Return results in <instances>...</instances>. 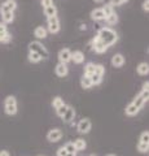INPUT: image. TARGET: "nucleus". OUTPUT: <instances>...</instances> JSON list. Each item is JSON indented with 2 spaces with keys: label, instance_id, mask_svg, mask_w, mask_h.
Wrapping results in <instances>:
<instances>
[{
  "label": "nucleus",
  "instance_id": "1",
  "mask_svg": "<svg viewBox=\"0 0 149 156\" xmlns=\"http://www.w3.org/2000/svg\"><path fill=\"white\" fill-rule=\"evenodd\" d=\"M97 37L108 47H112L113 44H115L118 42V34L110 27H101L97 33Z\"/></svg>",
  "mask_w": 149,
  "mask_h": 156
},
{
  "label": "nucleus",
  "instance_id": "2",
  "mask_svg": "<svg viewBox=\"0 0 149 156\" xmlns=\"http://www.w3.org/2000/svg\"><path fill=\"white\" fill-rule=\"evenodd\" d=\"M4 111L8 116H14L18 111V107H17V99L14 98L13 95H9L5 98L4 100Z\"/></svg>",
  "mask_w": 149,
  "mask_h": 156
},
{
  "label": "nucleus",
  "instance_id": "3",
  "mask_svg": "<svg viewBox=\"0 0 149 156\" xmlns=\"http://www.w3.org/2000/svg\"><path fill=\"white\" fill-rule=\"evenodd\" d=\"M29 51H32V52H36L44 58L49 57V51L47 50L46 46H43V43H40L39 41H34V42H30L29 43Z\"/></svg>",
  "mask_w": 149,
  "mask_h": 156
},
{
  "label": "nucleus",
  "instance_id": "4",
  "mask_svg": "<svg viewBox=\"0 0 149 156\" xmlns=\"http://www.w3.org/2000/svg\"><path fill=\"white\" fill-rule=\"evenodd\" d=\"M47 23H48V31L51 34H57L61 30V25H60V20L57 16L53 17H48L47 18Z\"/></svg>",
  "mask_w": 149,
  "mask_h": 156
},
{
  "label": "nucleus",
  "instance_id": "5",
  "mask_svg": "<svg viewBox=\"0 0 149 156\" xmlns=\"http://www.w3.org/2000/svg\"><path fill=\"white\" fill-rule=\"evenodd\" d=\"M90 44H91L92 50H93L96 53H104V52H107V51H108V48H109L108 46H105L104 43L100 41L97 35H96V37L92 39V41H91Z\"/></svg>",
  "mask_w": 149,
  "mask_h": 156
},
{
  "label": "nucleus",
  "instance_id": "6",
  "mask_svg": "<svg viewBox=\"0 0 149 156\" xmlns=\"http://www.w3.org/2000/svg\"><path fill=\"white\" fill-rule=\"evenodd\" d=\"M91 128H92V122L90 119H82L76 125V130L79 134H88L91 131Z\"/></svg>",
  "mask_w": 149,
  "mask_h": 156
},
{
  "label": "nucleus",
  "instance_id": "7",
  "mask_svg": "<svg viewBox=\"0 0 149 156\" xmlns=\"http://www.w3.org/2000/svg\"><path fill=\"white\" fill-rule=\"evenodd\" d=\"M62 138V131L59 128H55V129H51L47 133V140H49L51 143H56Z\"/></svg>",
  "mask_w": 149,
  "mask_h": 156
},
{
  "label": "nucleus",
  "instance_id": "8",
  "mask_svg": "<svg viewBox=\"0 0 149 156\" xmlns=\"http://www.w3.org/2000/svg\"><path fill=\"white\" fill-rule=\"evenodd\" d=\"M17 2L16 0H5L2 5H0V13L5 12H14L17 9Z\"/></svg>",
  "mask_w": 149,
  "mask_h": 156
},
{
  "label": "nucleus",
  "instance_id": "9",
  "mask_svg": "<svg viewBox=\"0 0 149 156\" xmlns=\"http://www.w3.org/2000/svg\"><path fill=\"white\" fill-rule=\"evenodd\" d=\"M59 61L62 64H68L69 61H71V51L69 48H62L59 52Z\"/></svg>",
  "mask_w": 149,
  "mask_h": 156
},
{
  "label": "nucleus",
  "instance_id": "10",
  "mask_svg": "<svg viewBox=\"0 0 149 156\" xmlns=\"http://www.w3.org/2000/svg\"><path fill=\"white\" fill-rule=\"evenodd\" d=\"M55 73L57 77L60 78H64L69 74V68H68V64H62V62H59L55 68Z\"/></svg>",
  "mask_w": 149,
  "mask_h": 156
},
{
  "label": "nucleus",
  "instance_id": "11",
  "mask_svg": "<svg viewBox=\"0 0 149 156\" xmlns=\"http://www.w3.org/2000/svg\"><path fill=\"white\" fill-rule=\"evenodd\" d=\"M112 65L114 68H122L124 65V62H126V58H124V56L122 55V53H115V55L112 57Z\"/></svg>",
  "mask_w": 149,
  "mask_h": 156
},
{
  "label": "nucleus",
  "instance_id": "12",
  "mask_svg": "<svg viewBox=\"0 0 149 156\" xmlns=\"http://www.w3.org/2000/svg\"><path fill=\"white\" fill-rule=\"evenodd\" d=\"M74 117H75V109L73 108L71 105H68V109H66V112L64 113V116L61 117L62 121L66 124H70L71 121L74 120Z\"/></svg>",
  "mask_w": 149,
  "mask_h": 156
},
{
  "label": "nucleus",
  "instance_id": "13",
  "mask_svg": "<svg viewBox=\"0 0 149 156\" xmlns=\"http://www.w3.org/2000/svg\"><path fill=\"white\" fill-rule=\"evenodd\" d=\"M34 37L38 39V41H40V39H46L48 37V30L44 26H38V27H35V30H34Z\"/></svg>",
  "mask_w": 149,
  "mask_h": 156
},
{
  "label": "nucleus",
  "instance_id": "14",
  "mask_svg": "<svg viewBox=\"0 0 149 156\" xmlns=\"http://www.w3.org/2000/svg\"><path fill=\"white\" fill-rule=\"evenodd\" d=\"M84 53L82 51H74L71 52V61L74 62V64H83L84 62Z\"/></svg>",
  "mask_w": 149,
  "mask_h": 156
},
{
  "label": "nucleus",
  "instance_id": "15",
  "mask_svg": "<svg viewBox=\"0 0 149 156\" xmlns=\"http://www.w3.org/2000/svg\"><path fill=\"white\" fill-rule=\"evenodd\" d=\"M90 16H91V18H92L93 21H104L105 20V16H104L101 8H95L93 11H91Z\"/></svg>",
  "mask_w": 149,
  "mask_h": 156
},
{
  "label": "nucleus",
  "instance_id": "16",
  "mask_svg": "<svg viewBox=\"0 0 149 156\" xmlns=\"http://www.w3.org/2000/svg\"><path fill=\"white\" fill-rule=\"evenodd\" d=\"M148 101V99H145V98H144L141 94H137L135 98H134V100L131 101V103L134 104V105H136L139 109H141L143 107H144V104H145Z\"/></svg>",
  "mask_w": 149,
  "mask_h": 156
},
{
  "label": "nucleus",
  "instance_id": "17",
  "mask_svg": "<svg viewBox=\"0 0 149 156\" xmlns=\"http://www.w3.org/2000/svg\"><path fill=\"white\" fill-rule=\"evenodd\" d=\"M43 12H44V16L47 18L57 16V8H56L55 4H51V5H48V7H44V8H43Z\"/></svg>",
  "mask_w": 149,
  "mask_h": 156
},
{
  "label": "nucleus",
  "instance_id": "18",
  "mask_svg": "<svg viewBox=\"0 0 149 156\" xmlns=\"http://www.w3.org/2000/svg\"><path fill=\"white\" fill-rule=\"evenodd\" d=\"M139 112H140V109H139L136 105H134L132 103H130V104L126 107V109H124V113H126V116H128V117L136 116Z\"/></svg>",
  "mask_w": 149,
  "mask_h": 156
},
{
  "label": "nucleus",
  "instance_id": "19",
  "mask_svg": "<svg viewBox=\"0 0 149 156\" xmlns=\"http://www.w3.org/2000/svg\"><path fill=\"white\" fill-rule=\"evenodd\" d=\"M27 60L31 62V64H38L43 60V57L36 52H32V51H29V55H27Z\"/></svg>",
  "mask_w": 149,
  "mask_h": 156
},
{
  "label": "nucleus",
  "instance_id": "20",
  "mask_svg": "<svg viewBox=\"0 0 149 156\" xmlns=\"http://www.w3.org/2000/svg\"><path fill=\"white\" fill-rule=\"evenodd\" d=\"M136 72H137V74H140V76H148V73H149L148 62H140V64L136 66Z\"/></svg>",
  "mask_w": 149,
  "mask_h": 156
},
{
  "label": "nucleus",
  "instance_id": "21",
  "mask_svg": "<svg viewBox=\"0 0 149 156\" xmlns=\"http://www.w3.org/2000/svg\"><path fill=\"white\" fill-rule=\"evenodd\" d=\"M0 14H2V22H4L5 25L14 21V12H5V13H0Z\"/></svg>",
  "mask_w": 149,
  "mask_h": 156
},
{
  "label": "nucleus",
  "instance_id": "22",
  "mask_svg": "<svg viewBox=\"0 0 149 156\" xmlns=\"http://www.w3.org/2000/svg\"><path fill=\"white\" fill-rule=\"evenodd\" d=\"M80 86H82V89L88 90V89H91V87H92L93 85H92V81H91V78L83 74V77L80 78Z\"/></svg>",
  "mask_w": 149,
  "mask_h": 156
},
{
  "label": "nucleus",
  "instance_id": "23",
  "mask_svg": "<svg viewBox=\"0 0 149 156\" xmlns=\"http://www.w3.org/2000/svg\"><path fill=\"white\" fill-rule=\"evenodd\" d=\"M73 144H74V147H75L76 151H83L86 147H87V143H86V140L82 139V138L75 139L74 142H73Z\"/></svg>",
  "mask_w": 149,
  "mask_h": 156
},
{
  "label": "nucleus",
  "instance_id": "24",
  "mask_svg": "<svg viewBox=\"0 0 149 156\" xmlns=\"http://www.w3.org/2000/svg\"><path fill=\"white\" fill-rule=\"evenodd\" d=\"M95 73V64L93 62H87L84 65V76L87 77H91Z\"/></svg>",
  "mask_w": 149,
  "mask_h": 156
},
{
  "label": "nucleus",
  "instance_id": "25",
  "mask_svg": "<svg viewBox=\"0 0 149 156\" xmlns=\"http://www.w3.org/2000/svg\"><path fill=\"white\" fill-rule=\"evenodd\" d=\"M118 20H119V18H118V14L115 13V12H113L112 14H110V16H108L107 18H105V22H107L108 25L112 26V25H115V23L118 22Z\"/></svg>",
  "mask_w": 149,
  "mask_h": 156
},
{
  "label": "nucleus",
  "instance_id": "26",
  "mask_svg": "<svg viewBox=\"0 0 149 156\" xmlns=\"http://www.w3.org/2000/svg\"><path fill=\"white\" fill-rule=\"evenodd\" d=\"M62 104H65V101H64V99H62L61 96H55L53 99H52V107H53L55 109H57Z\"/></svg>",
  "mask_w": 149,
  "mask_h": 156
},
{
  "label": "nucleus",
  "instance_id": "27",
  "mask_svg": "<svg viewBox=\"0 0 149 156\" xmlns=\"http://www.w3.org/2000/svg\"><path fill=\"white\" fill-rule=\"evenodd\" d=\"M101 9H103V13H104V16H105V18H107L108 16H110L113 12H114V8L110 5V4L108 3V4H105V5H103L101 7Z\"/></svg>",
  "mask_w": 149,
  "mask_h": 156
},
{
  "label": "nucleus",
  "instance_id": "28",
  "mask_svg": "<svg viewBox=\"0 0 149 156\" xmlns=\"http://www.w3.org/2000/svg\"><path fill=\"white\" fill-rule=\"evenodd\" d=\"M11 41H12V35L9 31L0 34V43H9Z\"/></svg>",
  "mask_w": 149,
  "mask_h": 156
},
{
  "label": "nucleus",
  "instance_id": "29",
  "mask_svg": "<svg viewBox=\"0 0 149 156\" xmlns=\"http://www.w3.org/2000/svg\"><path fill=\"white\" fill-rule=\"evenodd\" d=\"M93 74L104 77V74H105V66L103 64H95V73H93Z\"/></svg>",
  "mask_w": 149,
  "mask_h": 156
},
{
  "label": "nucleus",
  "instance_id": "30",
  "mask_svg": "<svg viewBox=\"0 0 149 156\" xmlns=\"http://www.w3.org/2000/svg\"><path fill=\"white\" fill-rule=\"evenodd\" d=\"M136 148L139 152H141V154H147L148 152V150H149V143H143V142H139L137 146H136Z\"/></svg>",
  "mask_w": 149,
  "mask_h": 156
},
{
  "label": "nucleus",
  "instance_id": "31",
  "mask_svg": "<svg viewBox=\"0 0 149 156\" xmlns=\"http://www.w3.org/2000/svg\"><path fill=\"white\" fill-rule=\"evenodd\" d=\"M64 148L66 150V152H69V154H76V150H75V147H74L73 142L65 143V144H64Z\"/></svg>",
  "mask_w": 149,
  "mask_h": 156
},
{
  "label": "nucleus",
  "instance_id": "32",
  "mask_svg": "<svg viewBox=\"0 0 149 156\" xmlns=\"http://www.w3.org/2000/svg\"><path fill=\"white\" fill-rule=\"evenodd\" d=\"M139 142H143V143H149V131L145 130L140 134V138H139Z\"/></svg>",
  "mask_w": 149,
  "mask_h": 156
},
{
  "label": "nucleus",
  "instance_id": "33",
  "mask_svg": "<svg viewBox=\"0 0 149 156\" xmlns=\"http://www.w3.org/2000/svg\"><path fill=\"white\" fill-rule=\"evenodd\" d=\"M91 78V81H92V85H100L103 82V77L101 76H97V74H92L90 77Z\"/></svg>",
  "mask_w": 149,
  "mask_h": 156
},
{
  "label": "nucleus",
  "instance_id": "34",
  "mask_svg": "<svg viewBox=\"0 0 149 156\" xmlns=\"http://www.w3.org/2000/svg\"><path fill=\"white\" fill-rule=\"evenodd\" d=\"M66 109H68V104H62L61 107H59V108L56 109V115L59 117H62V116H64V113L66 112Z\"/></svg>",
  "mask_w": 149,
  "mask_h": 156
},
{
  "label": "nucleus",
  "instance_id": "35",
  "mask_svg": "<svg viewBox=\"0 0 149 156\" xmlns=\"http://www.w3.org/2000/svg\"><path fill=\"white\" fill-rule=\"evenodd\" d=\"M127 2H128V0H109V4L114 8V7H119V5H122V4H126Z\"/></svg>",
  "mask_w": 149,
  "mask_h": 156
},
{
  "label": "nucleus",
  "instance_id": "36",
  "mask_svg": "<svg viewBox=\"0 0 149 156\" xmlns=\"http://www.w3.org/2000/svg\"><path fill=\"white\" fill-rule=\"evenodd\" d=\"M66 154L68 152H66V150L64 148V146H61V147L57 150V156H66Z\"/></svg>",
  "mask_w": 149,
  "mask_h": 156
},
{
  "label": "nucleus",
  "instance_id": "37",
  "mask_svg": "<svg viewBox=\"0 0 149 156\" xmlns=\"http://www.w3.org/2000/svg\"><path fill=\"white\" fill-rule=\"evenodd\" d=\"M143 11L148 13V11H149V0H144L143 2Z\"/></svg>",
  "mask_w": 149,
  "mask_h": 156
},
{
  "label": "nucleus",
  "instance_id": "38",
  "mask_svg": "<svg viewBox=\"0 0 149 156\" xmlns=\"http://www.w3.org/2000/svg\"><path fill=\"white\" fill-rule=\"evenodd\" d=\"M7 31H8L7 25L4 22H0V34H2V33H7Z\"/></svg>",
  "mask_w": 149,
  "mask_h": 156
},
{
  "label": "nucleus",
  "instance_id": "39",
  "mask_svg": "<svg viewBox=\"0 0 149 156\" xmlns=\"http://www.w3.org/2000/svg\"><path fill=\"white\" fill-rule=\"evenodd\" d=\"M51 4H53V0H42V5H43V8H44V7H48V5H51Z\"/></svg>",
  "mask_w": 149,
  "mask_h": 156
},
{
  "label": "nucleus",
  "instance_id": "40",
  "mask_svg": "<svg viewBox=\"0 0 149 156\" xmlns=\"http://www.w3.org/2000/svg\"><path fill=\"white\" fill-rule=\"evenodd\" d=\"M0 156H11V154H9L7 150H2L0 151Z\"/></svg>",
  "mask_w": 149,
  "mask_h": 156
},
{
  "label": "nucleus",
  "instance_id": "41",
  "mask_svg": "<svg viewBox=\"0 0 149 156\" xmlns=\"http://www.w3.org/2000/svg\"><path fill=\"white\" fill-rule=\"evenodd\" d=\"M86 29H87L86 23H82V25H80V30H86Z\"/></svg>",
  "mask_w": 149,
  "mask_h": 156
},
{
  "label": "nucleus",
  "instance_id": "42",
  "mask_svg": "<svg viewBox=\"0 0 149 156\" xmlns=\"http://www.w3.org/2000/svg\"><path fill=\"white\" fill-rule=\"evenodd\" d=\"M93 2H95V3H97V4H101L104 0H93Z\"/></svg>",
  "mask_w": 149,
  "mask_h": 156
},
{
  "label": "nucleus",
  "instance_id": "43",
  "mask_svg": "<svg viewBox=\"0 0 149 156\" xmlns=\"http://www.w3.org/2000/svg\"><path fill=\"white\" fill-rule=\"evenodd\" d=\"M66 156H76V155H75V154H69V152H68V154H66Z\"/></svg>",
  "mask_w": 149,
  "mask_h": 156
},
{
  "label": "nucleus",
  "instance_id": "44",
  "mask_svg": "<svg viewBox=\"0 0 149 156\" xmlns=\"http://www.w3.org/2000/svg\"><path fill=\"white\" fill-rule=\"evenodd\" d=\"M105 156H115V155H113V154H109V155H105Z\"/></svg>",
  "mask_w": 149,
  "mask_h": 156
},
{
  "label": "nucleus",
  "instance_id": "45",
  "mask_svg": "<svg viewBox=\"0 0 149 156\" xmlns=\"http://www.w3.org/2000/svg\"><path fill=\"white\" fill-rule=\"evenodd\" d=\"M90 156H96V155H90Z\"/></svg>",
  "mask_w": 149,
  "mask_h": 156
},
{
  "label": "nucleus",
  "instance_id": "46",
  "mask_svg": "<svg viewBox=\"0 0 149 156\" xmlns=\"http://www.w3.org/2000/svg\"><path fill=\"white\" fill-rule=\"evenodd\" d=\"M40 156H42V155H40Z\"/></svg>",
  "mask_w": 149,
  "mask_h": 156
}]
</instances>
